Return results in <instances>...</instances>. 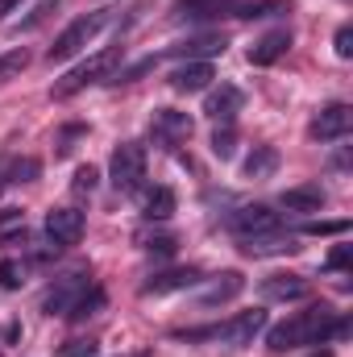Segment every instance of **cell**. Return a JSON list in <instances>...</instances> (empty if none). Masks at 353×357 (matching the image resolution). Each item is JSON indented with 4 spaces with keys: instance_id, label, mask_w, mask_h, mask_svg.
Instances as JSON below:
<instances>
[{
    "instance_id": "cell-1",
    "label": "cell",
    "mask_w": 353,
    "mask_h": 357,
    "mask_svg": "<svg viewBox=\"0 0 353 357\" xmlns=\"http://www.w3.org/2000/svg\"><path fill=\"white\" fill-rule=\"evenodd\" d=\"M345 320H337V312L333 307H308V312H295L291 320H283V324H274L270 333H266V345L274 349V354H287V349H299V345H320V341H329L333 333L337 337H345Z\"/></svg>"
},
{
    "instance_id": "cell-2",
    "label": "cell",
    "mask_w": 353,
    "mask_h": 357,
    "mask_svg": "<svg viewBox=\"0 0 353 357\" xmlns=\"http://www.w3.org/2000/svg\"><path fill=\"white\" fill-rule=\"evenodd\" d=\"M117 59H121V50L117 46H108V50H100V54H91V59H84L80 67H71L59 84H54V100H67V96H75V91H84L88 84H100V79H108V71L117 67Z\"/></svg>"
},
{
    "instance_id": "cell-3",
    "label": "cell",
    "mask_w": 353,
    "mask_h": 357,
    "mask_svg": "<svg viewBox=\"0 0 353 357\" xmlns=\"http://www.w3.org/2000/svg\"><path fill=\"white\" fill-rule=\"evenodd\" d=\"M104 25H108V8H96V13H88V17H75V21L54 38V46H50V63H67V59H75L91 38L104 29Z\"/></svg>"
},
{
    "instance_id": "cell-4",
    "label": "cell",
    "mask_w": 353,
    "mask_h": 357,
    "mask_svg": "<svg viewBox=\"0 0 353 357\" xmlns=\"http://www.w3.org/2000/svg\"><path fill=\"white\" fill-rule=\"evenodd\" d=\"M266 328V312H237L229 324H216V328H195V333H183L187 341H204V337H212V341H225V345H254V337Z\"/></svg>"
},
{
    "instance_id": "cell-5",
    "label": "cell",
    "mask_w": 353,
    "mask_h": 357,
    "mask_svg": "<svg viewBox=\"0 0 353 357\" xmlns=\"http://www.w3.org/2000/svg\"><path fill=\"white\" fill-rule=\"evenodd\" d=\"M88 291H91L88 270H71V274L54 278V287L42 295V312H46V316H71V312H75V303H80Z\"/></svg>"
},
{
    "instance_id": "cell-6",
    "label": "cell",
    "mask_w": 353,
    "mask_h": 357,
    "mask_svg": "<svg viewBox=\"0 0 353 357\" xmlns=\"http://www.w3.org/2000/svg\"><path fill=\"white\" fill-rule=\"evenodd\" d=\"M108 178H112V187H117L121 195L137 191V187H142V178H146V150H142V146H133V142H121V146L112 150Z\"/></svg>"
},
{
    "instance_id": "cell-7",
    "label": "cell",
    "mask_w": 353,
    "mask_h": 357,
    "mask_svg": "<svg viewBox=\"0 0 353 357\" xmlns=\"http://www.w3.org/2000/svg\"><path fill=\"white\" fill-rule=\"evenodd\" d=\"M229 229L246 241V237H262V233H278V212H270L266 204H246L229 216Z\"/></svg>"
},
{
    "instance_id": "cell-8",
    "label": "cell",
    "mask_w": 353,
    "mask_h": 357,
    "mask_svg": "<svg viewBox=\"0 0 353 357\" xmlns=\"http://www.w3.org/2000/svg\"><path fill=\"white\" fill-rule=\"evenodd\" d=\"M350 125H353L350 104H329V108H320V112L312 116L308 137H312V142H341V137L350 133Z\"/></svg>"
},
{
    "instance_id": "cell-9",
    "label": "cell",
    "mask_w": 353,
    "mask_h": 357,
    "mask_svg": "<svg viewBox=\"0 0 353 357\" xmlns=\"http://www.w3.org/2000/svg\"><path fill=\"white\" fill-rule=\"evenodd\" d=\"M46 237L54 241V250H67L84 237V212L80 208H50L46 212Z\"/></svg>"
},
{
    "instance_id": "cell-10",
    "label": "cell",
    "mask_w": 353,
    "mask_h": 357,
    "mask_svg": "<svg viewBox=\"0 0 353 357\" xmlns=\"http://www.w3.org/2000/svg\"><path fill=\"white\" fill-rule=\"evenodd\" d=\"M262 299H274V303L308 299V278H299V274H270V278H262Z\"/></svg>"
},
{
    "instance_id": "cell-11",
    "label": "cell",
    "mask_w": 353,
    "mask_h": 357,
    "mask_svg": "<svg viewBox=\"0 0 353 357\" xmlns=\"http://www.w3.org/2000/svg\"><path fill=\"white\" fill-rule=\"evenodd\" d=\"M241 291H246V278H241L237 270H225V274H216V278L200 291V303H204V307H220V303L237 299Z\"/></svg>"
},
{
    "instance_id": "cell-12",
    "label": "cell",
    "mask_w": 353,
    "mask_h": 357,
    "mask_svg": "<svg viewBox=\"0 0 353 357\" xmlns=\"http://www.w3.org/2000/svg\"><path fill=\"white\" fill-rule=\"evenodd\" d=\"M154 137H158L163 146L187 142V137H191V116H187V112H175V108H158V112H154Z\"/></svg>"
},
{
    "instance_id": "cell-13",
    "label": "cell",
    "mask_w": 353,
    "mask_h": 357,
    "mask_svg": "<svg viewBox=\"0 0 353 357\" xmlns=\"http://www.w3.org/2000/svg\"><path fill=\"white\" fill-rule=\"evenodd\" d=\"M204 112H208L216 125H233V116L241 112V91L233 88V84H220V91H212V96H208Z\"/></svg>"
},
{
    "instance_id": "cell-14",
    "label": "cell",
    "mask_w": 353,
    "mask_h": 357,
    "mask_svg": "<svg viewBox=\"0 0 353 357\" xmlns=\"http://www.w3.org/2000/svg\"><path fill=\"white\" fill-rule=\"evenodd\" d=\"M278 204H283L287 212H320V208H324V187H320V183H299V187H287Z\"/></svg>"
},
{
    "instance_id": "cell-15",
    "label": "cell",
    "mask_w": 353,
    "mask_h": 357,
    "mask_svg": "<svg viewBox=\"0 0 353 357\" xmlns=\"http://www.w3.org/2000/svg\"><path fill=\"white\" fill-rule=\"evenodd\" d=\"M175 59H187V63H208L212 54H225V38L220 33H204V38H191V42H179L171 46Z\"/></svg>"
},
{
    "instance_id": "cell-16",
    "label": "cell",
    "mask_w": 353,
    "mask_h": 357,
    "mask_svg": "<svg viewBox=\"0 0 353 357\" xmlns=\"http://www.w3.org/2000/svg\"><path fill=\"white\" fill-rule=\"evenodd\" d=\"M287 50H291V33H287V29H274V33H266L262 42L250 46V63H254V67H270V63H278Z\"/></svg>"
},
{
    "instance_id": "cell-17",
    "label": "cell",
    "mask_w": 353,
    "mask_h": 357,
    "mask_svg": "<svg viewBox=\"0 0 353 357\" xmlns=\"http://www.w3.org/2000/svg\"><path fill=\"white\" fill-rule=\"evenodd\" d=\"M200 282V270H167V274H154L150 282H142V295H171V291H187Z\"/></svg>"
},
{
    "instance_id": "cell-18",
    "label": "cell",
    "mask_w": 353,
    "mask_h": 357,
    "mask_svg": "<svg viewBox=\"0 0 353 357\" xmlns=\"http://www.w3.org/2000/svg\"><path fill=\"white\" fill-rule=\"evenodd\" d=\"M212 79H216L212 63H183L175 75H171V88L175 91H204Z\"/></svg>"
},
{
    "instance_id": "cell-19",
    "label": "cell",
    "mask_w": 353,
    "mask_h": 357,
    "mask_svg": "<svg viewBox=\"0 0 353 357\" xmlns=\"http://www.w3.org/2000/svg\"><path fill=\"white\" fill-rule=\"evenodd\" d=\"M299 245L287 233H262V237H246V254L250 258H274V254H295Z\"/></svg>"
},
{
    "instance_id": "cell-20",
    "label": "cell",
    "mask_w": 353,
    "mask_h": 357,
    "mask_svg": "<svg viewBox=\"0 0 353 357\" xmlns=\"http://www.w3.org/2000/svg\"><path fill=\"white\" fill-rule=\"evenodd\" d=\"M142 212H146V220H167V216L175 212V191H171V187H154V191L146 195Z\"/></svg>"
},
{
    "instance_id": "cell-21",
    "label": "cell",
    "mask_w": 353,
    "mask_h": 357,
    "mask_svg": "<svg viewBox=\"0 0 353 357\" xmlns=\"http://www.w3.org/2000/svg\"><path fill=\"white\" fill-rule=\"evenodd\" d=\"M25 237V212L21 208H0V245H13Z\"/></svg>"
},
{
    "instance_id": "cell-22",
    "label": "cell",
    "mask_w": 353,
    "mask_h": 357,
    "mask_svg": "<svg viewBox=\"0 0 353 357\" xmlns=\"http://www.w3.org/2000/svg\"><path fill=\"white\" fill-rule=\"evenodd\" d=\"M274 167H278V154L270 150V146H258L250 158H246V175L250 178H266V175H274Z\"/></svg>"
},
{
    "instance_id": "cell-23",
    "label": "cell",
    "mask_w": 353,
    "mask_h": 357,
    "mask_svg": "<svg viewBox=\"0 0 353 357\" xmlns=\"http://www.w3.org/2000/svg\"><path fill=\"white\" fill-rule=\"evenodd\" d=\"M25 67H29V54H25V50H4V54H0V84L17 79Z\"/></svg>"
},
{
    "instance_id": "cell-24",
    "label": "cell",
    "mask_w": 353,
    "mask_h": 357,
    "mask_svg": "<svg viewBox=\"0 0 353 357\" xmlns=\"http://www.w3.org/2000/svg\"><path fill=\"white\" fill-rule=\"evenodd\" d=\"M274 13H291V0H262V4L241 8L237 17H246V21H262V17H274Z\"/></svg>"
},
{
    "instance_id": "cell-25",
    "label": "cell",
    "mask_w": 353,
    "mask_h": 357,
    "mask_svg": "<svg viewBox=\"0 0 353 357\" xmlns=\"http://www.w3.org/2000/svg\"><path fill=\"white\" fill-rule=\"evenodd\" d=\"M233 0H179V13L183 17H208V13H220L229 8Z\"/></svg>"
},
{
    "instance_id": "cell-26",
    "label": "cell",
    "mask_w": 353,
    "mask_h": 357,
    "mask_svg": "<svg viewBox=\"0 0 353 357\" xmlns=\"http://www.w3.org/2000/svg\"><path fill=\"white\" fill-rule=\"evenodd\" d=\"M233 150H237V133H233V125H220L212 133V154L216 158H233Z\"/></svg>"
},
{
    "instance_id": "cell-27",
    "label": "cell",
    "mask_w": 353,
    "mask_h": 357,
    "mask_svg": "<svg viewBox=\"0 0 353 357\" xmlns=\"http://www.w3.org/2000/svg\"><path fill=\"white\" fill-rule=\"evenodd\" d=\"M33 175H38V162L33 158H13L4 167V183H29Z\"/></svg>"
},
{
    "instance_id": "cell-28",
    "label": "cell",
    "mask_w": 353,
    "mask_h": 357,
    "mask_svg": "<svg viewBox=\"0 0 353 357\" xmlns=\"http://www.w3.org/2000/svg\"><path fill=\"white\" fill-rule=\"evenodd\" d=\"M345 229H350V220H308L303 225L308 237H333V233H345Z\"/></svg>"
},
{
    "instance_id": "cell-29",
    "label": "cell",
    "mask_w": 353,
    "mask_h": 357,
    "mask_svg": "<svg viewBox=\"0 0 353 357\" xmlns=\"http://www.w3.org/2000/svg\"><path fill=\"white\" fill-rule=\"evenodd\" d=\"M21 282H25L21 262H0V291H17Z\"/></svg>"
},
{
    "instance_id": "cell-30",
    "label": "cell",
    "mask_w": 353,
    "mask_h": 357,
    "mask_svg": "<svg viewBox=\"0 0 353 357\" xmlns=\"http://www.w3.org/2000/svg\"><path fill=\"white\" fill-rule=\"evenodd\" d=\"M96 178H100V171H96V167H80L71 187H75L80 195H91V191H96Z\"/></svg>"
},
{
    "instance_id": "cell-31",
    "label": "cell",
    "mask_w": 353,
    "mask_h": 357,
    "mask_svg": "<svg viewBox=\"0 0 353 357\" xmlns=\"http://www.w3.org/2000/svg\"><path fill=\"white\" fill-rule=\"evenodd\" d=\"M59 357H96V345L91 341H71V345H63Z\"/></svg>"
},
{
    "instance_id": "cell-32",
    "label": "cell",
    "mask_w": 353,
    "mask_h": 357,
    "mask_svg": "<svg viewBox=\"0 0 353 357\" xmlns=\"http://www.w3.org/2000/svg\"><path fill=\"white\" fill-rule=\"evenodd\" d=\"M350 54H353V29L341 25V29H337V59H350Z\"/></svg>"
},
{
    "instance_id": "cell-33",
    "label": "cell",
    "mask_w": 353,
    "mask_h": 357,
    "mask_svg": "<svg viewBox=\"0 0 353 357\" xmlns=\"http://www.w3.org/2000/svg\"><path fill=\"white\" fill-rule=\"evenodd\" d=\"M329 266H333V270H345V266H350V245H337V250L329 254Z\"/></svg>"
},
{
    "instance_id": "cell-34",
    "label": "cell",
    "mask_w": 353,
    "mask_h": 357,
    "mask_svg": "<svg viewBox=\"0 0 353 357\" xmlns=\"http://www.w3.org/2000/svg\"><path fill=\"white\" fill-rule=\"evenodd\" d=\"M146 250H150V254H163V258H167V254L175 250V237H154V241H150Z\"/></svg>"
},
{
    "instance_id": "cell-35",
    "label": "cell",
    "mask_w": 353,
    "mask_h": 357,
    "mask_svg": "<svg viewBox=\"0 0 353 357\" xmlns=\"http://www.w3.org/2000/svg\"><path fill=\"white\" fill-rule=\"evenodd\" d=\"M17 4H25V0H0V21H4V17H8V13L17 8Z\"/></svg>"
},
{
    "instance_id": "cell-36",
    "label": "cell",
    "mask_w": 353,
    "mask_h": 357,
    "mask_svg": "<svg viewBox=\"0 0 353 357\" xmlns=\"http://www.w3.org/2000/svg\"><path fill=\"white\" fill-rule=\"evenodd\" d=\"M312 357H333V354H312Z\"/></svg>"
}]
</instances>
